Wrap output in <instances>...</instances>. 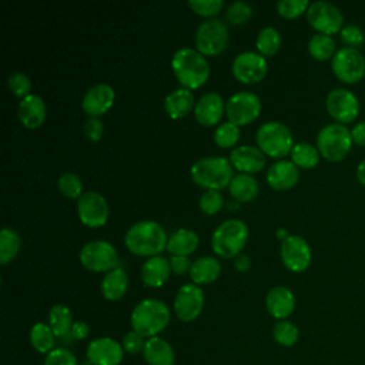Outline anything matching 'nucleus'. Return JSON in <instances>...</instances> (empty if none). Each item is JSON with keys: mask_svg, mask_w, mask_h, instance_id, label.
<instances>
[{"mask_svg": "<svg viewBox=\"0 0 365 365\" xmlns=\"http://www.w3.org/2000/svg\"><path fill=\"white\" fill-rule=\"evenodd\" d=\"M167 232L161 224L151 220H144L133 224L125 235L124 244L127 250L138 257H155L167 250Z\"/></svg>", "mask_w": 365, "mask_h": 365, "instance_id": "obj_1", "label": "nucleus"}, {"mask_svg": "<svg viewBox=\"0 0 365 365\" xmlns=\"http://www.w3.org/2000/svg\"><path fill=\"white\" fill-rule=\"evenodd\" d=\"M171 68L181 87L188 90L201 87L210 77V64L205 56L191 47H182L174 53Z\"/></svg>", "mask_w": 365, "mask_h": 365, "instance_id": "obj_2", "label": "nucleus"}, {"mask_svg": "<svg viewBox=\"0 0 365 365\" xmlns=\"http://www.w3.org/2000/svg\"><path fill=\"white\" fill-rule=\"evenodd\" d=\"M170 308L160 299H141L131 311L133 331L143 335L145 339L158 336L170 324Z\"/></svg>", "mask_w": 365, "mask_h": 365, "instance_id": "obj_3", "label": "nucleus"}, {"mask_svg": "<svg viewBox=\"0 0 365 365\" xmlns=\"http://www.w3.org/2000/svg\"><path fill=\"white\" fill-rule=\"evenodd\" d=\"M227 157L211 155L198 158L190 168L192 181L204 190H222L230 185L234 171Z\"/></svg>", "mask_w": 365, "mask_h": 365, "instance_id": "obj_4", "label": "nucleus"}, {"mask_svg": "<svg viewBox=\"0 0 365 365\" xmlns=\"http://www.w3.org/2000/svg\"><path fill=\"white\" fill-rule=\"evenodd\" d=\"M248 227L244 221L230 218L222 221L211 235V248L221 258H235L248 241Z\"/></svg>", "mask_w": 365, "mask_h": 365, "instance_id": "obj_5", "label": "nucleus"}, {"mask_svg": "<svg viewBox=\"0 0 365 365\" xmlns=\"http://www.w3.org/2000/svg\"><path fill=\"white\" fill-rule=\"evenodd\" d=\"M351 130L341 123H329L324 125L317 135V148L319 154L332 163L346 157L352 145Z\"/></svg>", "mask_w": 365, "mask_h": 365, "instance_id": "obj_6", "label": "nucleus"}, {"mask_svg": "<svg viewBox=\"0 0 365 365\" xmlns=\"http://www.w3.org/2000/svg\"><path fill=\"white\" fill-rule=\"evenodd\" d=\"M255 140L258 148L272 158H282L291 153L294 137L288 125L281 121H267L258 127Z\"/></svg>", "mask_w": 365, "mask_h": 365, "instance_id": "obj_7", "label": "nucleus"}, {"mask_svg": "<svg viewBox=\"0 0 365 365\" xmlns=\"http://www.w3.org/2000/svg\"><path fill=\"white\" fill-rule=\"evenodd\" d=\"M228 27L220 19H207L195 30L194 43L202 56H217L228 46Z\"/></svg>", "mask_w": 365, "mask_h": 365, "instance_id": "obj_8", "label": "nucleus"}, {"mask_svg": "<svg viewBox=\"0 0 365 365\" xmlns=\"http://www.w3.org/2000/svg\"><path fill=\"white\" fill-rule=\"evenodd\" d=\"M78 258L84 268L94 272H108L118 267L117 250L106 240H94L84 244Z\"/></svg>", "mask_w": 365, "mask_h": 365, "instance_id": "obj_9", "label": "nucleus"}, {"mask_svg": "<svg viewBox=\"0 0 365 365\" xmlns=\"http://www.w3.org/2000/svg\"><path fill=\"white\" fill-rule=\"evenodd\" d=\"M331 67L341 81L354 84L365 76V57L359 48L341 47L334 54Z\"/></svg>", "mask_w": 365, "mask_h": 365, "instance_id": "obj_10", "label": "nucleus"}, {"mask_svg": "<svg viewBox=\"0 0 365 365\" xmlns=\"http://www.w3.org/2000/svg\"><path fill=\"white\" fill-rule=\"evenodd\" d=\"M261 113V98L252 91H238L225 101L228 121L235 125H245L254 121Z\"/></svg>", "mask_w": 365, "mask_h": 365, "instance_id": "obj_11", "label": "nucleus"}, {"mask_svg": "<svg viewBox=\"0 0 365 365\" xmlns=\"http://www.w3.org/2000/svg\"><path fill=\"white\" fill-rule=\"evenodd\" d=\"M307 20L315 30H318V33L328 36L341 31L344 27V16L341 10L334 3L325 0H318L309 4Z\"/></svg>", "mask_w": 365, "mask_h": 365, "instance_id": "obj_12", "label": "nucleus"}, {"mask_svg": "<svg viewBox=\"0 0 365 365\" xmlns=\"http://www.w3.org/2000/svg\"><path fill=\"white\" fill-rule=\"evenodd\" d=\"M231 70L238 81L244 84H255L265 77L268 63L259 53L242 51L234 57Z\"/></svg>", "mask_w": 365, "mask_h": 365, "instance_id": "obj_13", "label": "nucleus"}, {"mask_svg": "<svg viewBox=\"0 0 365 365\" xmlns=\"http://www.w3.org/2000/svg\"><path fill=\"white\" fill-rule=\"evenodd\" d=\"M204 291L200 285L184 284L174 298V314L182 322H191L200 317L204 308Z\"/></svg>", "mask_w": 365, "mask_h": 365, "instance_id": "obj_14", "label": "nucleus"}, {"mask_svg": "<svg viewBox=\"0 0 365 365\" xmlns=\"http://www.w3.org/2000/svg\"><path fill=\"white\" fill-rule=\"evenodd\" d=\"M108 212L107 200L97 191H86L77 200L78 218L90 228L103 227L108 220Z\"/></svg>", "mask_w": 365, "mask_h": 365, "instance_id": "obj_15", "label": "nucleus"}, {"mask_svg": "<svg viewBox=\"0 0 365 365\" xmlns=\"http://www.w3.org/2000/svg\"><path fill=\"white\" fill-rule=\"evenodd\" d=\"M325 107L329 115L341 124L354 121L359 114V100L346 88L331 90L327 94Z\"/></svg>", "mask_w": 365, "mask_h": 365, "instance_id": "obj_16", "label": "nucleus"}, {"mask_svg": "<svg viewBox=\"0 0 365 365\" xmlns=\"http://www.w3.org/2000/svg\"><path fill=\"white\" fill-rule=\"evenodd\" d=\"M281 259L284 265L292 272L305 271L312 258L311 247L301 235H288L281 241Z\"/></svg>", "mask_w": 365, "mask_h": 365, "instance_id": "obj_17", "label": "nucleus"}, {"mask_svg": "<svg viewBox=\"0 0 365 365\" xmlns=\"http://www.w3.org/2000/svg\"><path fill=\"white\" fill-rule=\"evenodd\" d=\"M124 349L120 342L110 336H98L88 342L86 358L91 365H120Z\"/></svg>", "mask_w": 365, "mask_h": 365, "instance_id": "obj_18", "label": "nucleus"}, {"mask_svg": "<svg viewBox=\"0 0 365 365\" xmlns=\"http://www.w3.org/2000/svg\"><path fill=\"white\" fill-rule=\"evenodd\" d=\"M114 100V88L107 83H97L84 93L81 107L88 117H100L111 108Z\"/></svg>", "mask_w": 365, "mask_h": 365, "instance_id": "obj_19", "label": "nucleus"}, {"mask_svg": "<svg viewBox=\"0 0 365 365\" xmlns=\"http://www.w3.org/2000/svg\"><path fill=\"white\" fill-rule=\"evenodd\" d=\"M224 113H225V101L215 91L202 94L194 107L195 120L205 127L215 125L221 120Z\"/></svg>", "mask_w": 365, "mask_h": 365, "instance_id": "obj_20", "label": "nucleus"}, {"mask_svg": "<svg viewBox=\"0 0 365 365\" xmlns=\"http://www.w3.org/2000/svg\"><path fill=\"white\" fill-rule=\"evenodd\" d=\"M230 161L235 170L245 174H255L265 165V154L254 145L242 144L231 150Z\"/></svg>", "mask_w": 365, "mask_h": 365, "instance_id": "obj_21", "label": "nucleus"}, {"mask_svg": "<svg viewBox=\"0 0 365 365\" xmlns=\"http://www.w3.org/2000/svg\"><path fill=\"white\" fill-rule=\"evenodd\" d=\"M265 307L271 317L278 321L287 319L295 308L294 292L285 285H275L267 292Z\"/></svg>", "mask_w": 365, "mask_h": 365, "instance_id": "obj_22", "label": "nucleus"}, {"mask_svg": "<svg viewBox=\"0 0 365 365\" xmlns=\"http://www.w3.org/2000/svg\"><path fill=\"white\" fill-rule=\"evenodd\" d=\"M265 178L271 188L284 191L292 188L298 182L299 170L289 160H278L268 168Z\"/></svg>", "mask_w": 365, "mask_h": 365, "instance_id": "obj_23", "label": "nucleus"}, {"mask_svg": "<svg viewBox=\"0 0 365 365\" xmlns=\"http://www.w3.org/2000/svg\"><path fill=\"white\" fill-rule=\"evenodd\" d=\"M17 115L20 123L30 130L38 128L46 121L47 110L44 100L37 94H29L27 97L21 98L17 108Z\"/></svg>", "mask_w": 365, "mask_h": 365, "instance_id": "obj_24", "label": "nucleus"}, {"mask_svg": "<svg viewBox=\"0 0 365 365\" xmlns=\"http://www.w3.org/2000/svg\"><path fill=\"white\" fill-rule=\"evenodd\" d=\"M171 272L170 261L164 258L163 255H155L147 258L140 269V277L144 285L151 288H160L163 287Z\"/></svg>", "mask_w": 365, "mask_h": 365, "instance_id": "obj_25", "label": "nucleus"}, {"mask_svg": "<svg viewBox=\"0 0 365 365\" xmlns=\"http://www.w3.org/2000/svg\"><path fill=\"white\" fill-rule=\"evenodd\" d=\"M141 354L148 365H174L175 361L174 348L161 336L148 338Z\"/></svg>", "mask_w": 365, "mask_h": 365, "instance_id": "obj_26", "label": "nucleus"}, {"mask_svg": "<svg viewBox=\"0 0 365 365\" xmlns=\"http://www.w3.org/2000/svg\"><path fill=\"white\" fill-rule=\"evenodd\" d=\"M194 107V96L191 90L185 87H178L173 90L164 98L165 113L174 120L185 117Z\"/></svg>", "mask_w": 365, "mask_h": 365, "instance_id": "obj_27", "label": "nucleus"}, {"mask_svg": "<svg viewBox=\"0 0 365 365\" xmlns=\"http://www.w3.org/2000/svg\"><path fill=\"white\" fill-rule=\"evenodd\" d=\"M190 278L195 285H207L214 282L221 274V264L215 257L204 255L197 258L190 269Z\"/></svg>", "mask_w": 365, "mask_h": 365, "instance_id": "obj_28", "label": "nucleus"}, {"mask_svg": "<svg viewBox=\"0 0 365 365\" xmlns=\"http://www.w3.org/2000/svg\"><path fill=\"white\" fill-rule=\"evenodd\" d=\"M128 289V277L121 267L106 272L101 279V294L108 301L121 299Z\"/></svg>", "mask_w": 365, "mask_h": 365, "instance_id": "obj_29", "label": "nucleus"}, {"mask_svg": "<svg viewBox=\"0 0 365 365\" xmlns=\"http://www.w3.org/2000/svg\"><path fill=\"white\" fill-rule=\"evenodd\" d=\"M198 244H200V238L195 231L190 228H178L168 237L167 251L171 255L188 257L197 250Z\"/></svg>", "mask_w": 365, "mask_h": 365, "instance_id": "obj_30", "label": "nucleus"}, {"mask_svg": "<svg viewBox=\"0 0 365 365\" xmlns=\"http://www.w3.org/2000/svg\"><path fill=\"white\" fill-rule=\"evenodd\" d=\"M228 191L237 202H247L257 197L259 191V185L257 178L252 174L238 173L237 175L232 177L228 185Z\"/></svg>", "mask_w": 365, "mask_h": 365, "instance_id": "obj_31", "label": "nucleus"}, {"mask_svg": "<svg viewBox=\"0 0 365 365\" xmlns=\"http://www.w3.org/2000/svg\"><path fill=\"white\" fill-rule=\"evenodd\" d=\"M48 327L54 332L56 338H67L70 336L73 327V315L67 305L54 304L48 311Z\"/></svg>", "mask_w": 365, "mask_h": 365, "instance_id": "obj_32", "label": "nucleus"}, {"mask_svg": "<svg viewBox=\"0 0 365 365\" xmlns=\"http://www.w3.org/2000/svg\"><path fill=\"white\" fill-rule=\"evenodd\" d=\"M29 339L31 346L40 352V354H50L56 346V335L51 331V328L48 327V324L46 322H36L31 328H30V334H29Z\"/></svg>", "mask_w": 365, "mask_h": 365, "instance_id": "obj_33", "label": "nucleus"}, {"mask_svg": "<svg viewBox=\"0 0 365 365\" xmlns=\"http://www.w3.org/2000/svg\"><path fill=\"white\" fill-rule=\"evenodd\" d=\"M21 247L20 235L16 230L10 227H4L0 231V262L3 265L13 261Z\"/></svg>", "mask_w": 365, "mask_h": 365, "instance_id": "obj_34", "label": "nucleus"}, {"mask_svg": "<svg viewBox=\"0 0 365 365\" xmlns=\"http://www.w3.org/2000/svg\"><path fill=\"white\" fill-rule=\"evenodd\" d=\"M291 161L299 168H314L319 163V151L309 143H297L291 150Z\"/></svg>", "mask_w": 365, "mask_h": 365, "instance_id": "obj_35", "label": "nucleus"}, {"mask_svg": "<svg viewBox=\"0 0 365 365\" xmlns=\"http://www.w3.org/2000/svg\"><path fill=\"white\" fill-rule=\"evenodd\" d=\"M308 51L309 54L315 58V60H328L332 58L334 54L336 53V46H335V40L332 38V36L328 34H322V33H317L309 38L308 43Z\"/></svg>", "mask_w": 365, "mask_h": 365, "instance_id": "obj_36", "label": "nucleus"}, {"mask_svg": "<svg viewBox=\"0 0 365 365\" xmlns=\"http://www.w3.org/2000/svg\"><path fill=\"white\" fill-rule=\"evenodd\" d=\"M281 43H282L281 33L272 26H267V27L261 29L257 36V40H255L257 50L264 57L274 56L279 50Z\"/></svg>", "mask_w": 365, "mask_h": 365, "instance_id": "obj_37", "label": "nucleus"}, {"mask_svg": "<svg viewBox=\"0 0 365 365\" xmlns=\"http://www.w3.org/2000/svg\"><path fill=\"white\" fill-rule=\"evenodd\" d=\"M241 135L240 127L231 121H225L220 124L214 131V143L221 148H235Z\"/></svg>", "mask_w": 365, "mask_h": 365, "instance_id": "obj_38", "label": "nucleus"}, {"mask_svg": "<svg viewBox=\"0 0 365 365\" xmlns=\"http://www.w3.org/2000/svg\"><path fill=\"white\" fill-rule=\"evenodd\" d=\"M272 336L279 345L292 346L299 338V331H298L297 325L292 324L291 321L281 319L274 325Z\"/></svg>", "mask_w": 365, "mask_h": 365, "instance_id": "obj_39", "label": "nucleus"}, {"mask_svg": "<svg viewBox=\"0 0 365 365\" xmlns=\"http://www.w3.org/2000/svg\"><path fill=\"white\" fill-rule=\"evenodd\" d=\"M58 191L67 198H80L83 194V181L76 173L66 171L57 180Z\"/></svg>", "mask_w": 365, "mask_h": 365, "instance_id": "obj_40", "label": "nucleus"}, {"mask_svg": "<svg viewBox=\"0 0 365 365\" xmlns=\"http://www.w3.org/2000/svg\"><path fill=\"white\" fill-rule=\"evenodd\" d=\"M251 16H252V6L250 3L241 1V0H235V1L230 3L227 7V13H225L227 20L235 26L247 23Z\"/></svg>", "mask_w": 365, "mask_h": 365, "instance_id": "obj_41", "label": "nucleus"}, {"mask_svg": "<svg viewBox=\"0 0 365 365\" xmlns=\"http://www.w3.org/2000/svg\"><path fill=\"white\" fill-rule=\"evenodd\" d=\"M198 205L202 212L212 215V214H217L222 208L224 197L217 190H205L198 200Z\"/></svg>", "mask_w": 365, "mask_h": 365, "instance_id": "obj_42", "label": "nucleus"}, {"mask_svg": "<svg viewBox=\"0 0 365 365\" xmlns=\"http://www.w3.org/2000/svg\"><path fill=\"white\" fill-rule=\"evenodd\" d=\"M188 6L198 16L214 19V16L222 10L224 1L222 0H188Z\"/></svg>", "mask_w": 365, "mask_h": 365, "instance_id": "obj_43", "label": "nucleus"}, {"mask_svg": "<svg viewBox=\"0 0 365 365\" xmlns=\"http://www.w3.org/2000/svg\"><path fill=\"white\" fill-rule=\"evenodd\" d=\"M309 4L308 0H279L277 3V10L285 19H295L302 13H307Z\"/></svg>", "mask_w": 365, "mask_h": 365, "instance_id": "obj_44", "label": "nucleus"}, {"mask_svg": "<svg viewBox=\"0 0 365 365\" xmlns=\"http://www.w3.org/2000/svg\"><path fill=\"white\" fill-rule=\"evenodd\" d=\"M7 84L9 88L11 90V93L20 98L27 97L29 94H31V80L29 78L27 74L21 73V71H14L7 78Z\"/></svg>", "mask_w": 365, "mask_h": 365, "instance_id": "obj_45", "label": "nucleus"}, {"mask_svg": "<svg viewBox=\"0 0 365 365\" xmlns=\"http://www.w3.org/2000/svg\"><path fill=\"white\" fill-rule=\"evenodd\" d=\"M341 40L345 47L358 48L365 43V31L356 24H345L339 31Z\"/></svg>", "mask_w": 365, "mask_h": 365, "instance_id": "obj_46", "label": "nucleus"}, {"mask_svg": "<svg viewBox=\"0 0 365 365\" xmlns=\"http://www.w3.org/2000/svg\"><path fill=\"white\" fill-rule=\"evenodd\" d=\"M44 365H78L76 355L67 348H54L46 355Z\"/></svg>", "mask_w": 365, "mask_h": 365, "instance_id": "obj_47", "label": "nucleus"}, {"mask_svg": "<svg viewBox=\"0 0 365 365\" xmlns=\"http://www.w3.org/2000/svg\"><path fill=\"white\" fill-rule=\"evenodd\" d=\"M145 341H147V339H145L143 335H140L138 332H135V331L131 329V331H128V332L123 336V339H121V346H123L124 352L134 355V354L143 352L144 345H145Z\"/></svg>", "mask_w": 365, "mask_h": 365, "instance_id": "obj_48", "label": "nucleus"}, {"mask_svg": "<svg viewBox=\"0 0 365 365\" xmlns=\"http://www.w3.org/2000/svg\"><path fill=\"white\" fill-rule=\"evenodd\" d=\"M104 127L103 123L100 121L98 117H88L87 121L84 123V135L88 141L96 143L103 137Z\"/></svg>", "mask_w": 365, "mask_h": 365, "instance_id": "obj_49", "label": "nucleus"}, {"mask_svg": "<svg viewBox=\"0 0 365 365\" xmlns=\"http://www.w3.org/2000/svg\"><path fill=\"white\" fill-rule=\"evenodd\" d=\"M191 265H192V262L188 257L171 255V258H170V267L175 275H182L185 272H190Z\"/></svg>", "mask_w": 365, "mask_h": 365, "instance_id": "obj_50", "label": "nucleus"}, {"mask_svg": "<svg viewBox=\"0 0 365 365\" xmlns=\"http://www.w3.org/2000/svg\"><path fill=\"white\" fill-rule=\"evenodd\" d=\"M90 334V327L87 322L84 321H76L71 327V332H70V336L73 339H77V341H81V339H86Z\"/></svg>", "mask_w": 365, "mask_h": 365, "instance_id": "obj_51", "label": "nucleus"}, {"mask_svg": "<svg viewBox=\"0 0 365 365\" xmlns=\"http://www.w3.org/2000/svg\"><path fill=\"white\" fill-rule=\"evenodd\" d=\"M351 135L355 144L365 147V121H359L358 124H355L351 130Z\"/></svg>", "mask_w": 365, "mask_h": 365, "instance_id": "obj_52", "label": "nucleus"}, {"mask_svg": "<svg viewBox=\"0 0 365 365\" xmlns=\"http://www.w3.org/2000/svg\"><path fill=\"white\" fill-rule=\"evenodd\" d=\"M234 267L240 272H247L251 268V258L247 254L241 252L234 258Z\"/></svg>", "mask_w": 365, "mask_h": 365, "instance_id": "obj_53", "label": "nucleus"}, {"mask_svg": "<svg viewBox=\"0 0 365 365\" xmlns=\"http://www.w3.org/2000/svg\"><path fill=\"white\" fill-rule=\"evenodd\" d=\"M356 177H358L359 182L365 185V158L356 167Z\"/></svg>", "mask_w": 365, "mask_h": 365, "instance_id": "obj_54", "label": "nucleus"}, {"mask_svg": "<svg viewBox=\"0 0 365 365\" xmlns=\"http://www.w3.org/2000/svg\"><path fill=\"white\" fill-rule=\"evenodd\" d=\"M277 235L281 238V241H282L284 238H287V237H288V234H287V231H285L284 228H279V230L277 231Z\"/></svg>", "mask_w": 365, "mask_h": 365, "instance_id": "obj_55", "label": "nucleus"}, {"mask_svg": "<svg viewBox=\"0 0 365 365\" xmlns=\"http://www.w3.org/2000/svg\"><path fill=\"white\" fill-rule=\"evenodd\" d=\"M230 205H231V207H230V208H231V210H235V208H238V205H237V202H230Z\"/></svg>", "mask_w": 365, "mask_h": 365, "instance_id": "obj_56", "label": "nucleus"}]
</instances>
